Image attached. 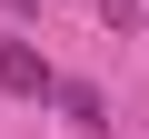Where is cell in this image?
Listing matches in <instances>:
<instances>
[{"label":"cell","instance_id":"3","mask_svg":"<svg viewBox=\"0 0 149 139\" xmlns=\"http://www.w3.org/2000/svg\"><path fill=\"white\" fill-rule=\"evenodd\" d=\"M100 20H109V30H119V40H129V30H139V20H149V0H100Z\"/></svg>","mask_w":149,"mask_h":139},{"label":"cell","instance_id":"4","mask_svg":"<svg viewBox=\"0 0 149 139\" xmlns=\"http://www.w3.org/2000/svg\"><path fill=\"white\" fill-rule=\"evenodd\" d=\"M0 10H10V20H30V10H40V0H0Z\"/></svg>","mask_w":149,"mask_h":139},{"label":"cell","instance_id":"2","mask_svg":"<svg viewBox=\"0 0 149 139\" xmlns=\"http://www.w3.org/2000/svg\"><path fill=\"white\" fill-rule=\"evenodd\" d=\"M60 119L80 129V139H100V129H109V99H100L90 80H60Z\"/></svg>","mask_w":149,"mask_h":139},{"label":"cell","instance_id":"1","mask_svg":"<svg viewBox=\"0 0 149 139\" xmlns=\"http://www.w3.org/2000/svg\"><path fill=\"white\" fill-rule=\"evenodd\" d=\"M0 90H10V99H60V70L30 40H0Z\"/></svg>","mask_w":149,"mask_h":139}]
</instances>
